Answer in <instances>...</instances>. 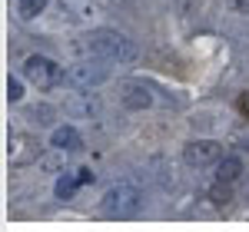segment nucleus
Returning a JSON list of instances; mask_svg holds the SVG:
<instances>
[{
	"label": "nucleus",
	"instance_id": "obj_11",
	"mask_svg": "<svg viewBox=\"0 0 249 232\" xmlns=\"http://www.w3.org/2000/svg\"><path fill=\"white\" fill-rule=\"evenodd\" d=\"M77 186H80V179L73 173H60L57 176V186H53V193H57V199H70V196L77 193Z\"/></svg>",
	"mask_w": 249,
	"mask_h": 232
},
{
	"label": "nucleus",
	"instance_id": "obj_6",
	"mask_svg": "<svg viewBox=\"0 0 249 232\" xmlns=\"http://www.w3.org/2000/svg\"><path fill=\"white\" fill-rule=\"evenodd\" d=\"M120 99H123L126 110L143 113V110H150V106L156 103V93H153V86L143 83V80H126V83L120 86Z\"/></svg>",
	"mask_w": 249,
	"mask_h": 232
},
{
	"label": "nucleus",
	"instance_id": "obj_15",
	"mask_svg": "<svg viewBox=\"0 0 249 232\" xmlns=\"http://www.w3.org/2000/svg\"><path fill=\"white\" fill-rule=\"evenodd\" d=\"M232 7H236L243 17H249V0H232Z\"/></svg>",
	"mask_w": 249,
	"mask_h": 232
},
{
	"label": "nucleus",
	"instance_id": "obj_12",
	"mask_svg": "<svg viewBox=\"0 0 249 232\" xmlns=\"http://www.w3.org/2000/svg\"><path fill=\"white\" fill-rule=\"evenodd\" d=\"M27 116L37 123V126H50L53 123V106H47V103H37V106H30Z\"/></svg>",
	"mask_w": 249,
	"mask_h": 232
},
{
	"label": "nucleus",
	"instance_id": "obj_2",
	"mask_svg": "<svg viewBox=\"0 0 249 232\" xmlns=\"http://www.w3.org/2000/svg\"><path fill=\"white\" fill-rule=\"evenodd\" d=\"M100 209L107 219H126V215H136L140 209V189L133 182H113L103 199H100Z\"/></svg>",
	"mask_w": 249,
	"mask_h": 232
},
{
	"label": "nucleus",
	"instance_id": "obj_5",
	"mask_svg": "<svg viewBox=\"0 0 249 232\" xmlns=\"http://www.w3.org/2000/svg\"><path fill=\"white\" fill-rule=\"evenodd\" d=\"M223 159V146L216 139H193L183 146V163L190 169H206V166H216Z\"/></svg>",
	"mask_w": 249,
	"mask_h": 232
},
{
	"label": "nucleus",
	"instance_id": "obj_4",
	"mask_svg": "<svg viewBox=\"0 0 249 232\" xmlns=\"http://www.w3.org/2000/svg\"><path fill=\"white\" fill-rule=\"evenodd\" d=\"M67 80H70L73 90H100V86L110 80V66H103V60H87L83 57V63H77V66L67 73Z\"/></svg>",
	"mask_w": 249,
	"mask_h": 232
},
{
	"label": "nucleus",
	"instance_id": "obj_8",
	"mask_svg": "<svg viewBox=\"0 0 249 232\" xmlns=\"http://www.w3.org/2000/svg\"><path fill=\"white\" fill-rule=\"evenodd\" d=\"M50 146L60 153H77V149H83V136H80V130H73V123H67L50 133Z\"/></svg>",
	"mask_w": 249,
	"mask_h": 232
},
{
	"label": "nucleus",
	"instance_id": "obj_7",
	"mask_svg": "<svg viewBox=\"0 0 249 232\" xmlns=\"http://www.w3.org/2000/svg\"><path fill=\"white\" fill-rule=\"evenodd\" d=\"M67 113L80 116V119H93V116L100 113V99H96L90 90H77L73 97L67 99Z\"/></svg>",
	"mask_w": 249,
	"mask_h": 232
},
{
	"label": "nucleus",
	"instance_id": "obj_3",
	"mask_svg": "<svg viewBox=\"0 0 249 232\" xmlns=\"http://www.w3.org/2000/svg\"><path fill=\"white\" fill-rule=\"evenodd\" d=\"M23 77L27 83H34L37 90H53L57 83H63V66H60L57 60L43 57V53H30V57L23 60Z\"/></svg>",
	"mask_w": 249,
	"mask_h": 232
},
{
	"label": "nucleus",
	"instance_id": "obj_1",
	"mask_svg": "<svg viewBox=\"0 0 249 232\" xmlns=\"http://www.w3.org/2000/svg\"><path fill=\"white\" fill-rule=\"evenodd\" d=\"M70 50H73L77 57L103 60V63H116V66H130V63H136V57H140L133 40L126 37V33H120V30H113V27H93V30L80 33V37L70 43Z\"/></svg>",
	"mask_w": 249,
	"mask_h": 232
},
{
	"label": "nucleus",
	"instance_id": "obj_14",
	"mask_svg": "<svg viewBox=\"0 0 249 232\" xmlns=\"http://www.w3.org/2000/svg\"><path fill=\"white\" fill-rule=\"evenodd\" d=\"M63 10H77V14H73L77 20H90L93 17V7H90V3H77V0H73V3H63Z\"/></svg>",
	"mask_w": 249,
	"mask_h": 232
},
{
	"label": "nucleus",
	"instance_id": "obj_10",
	"mask_svg": "<svg viewBox=\"0 0 249 232\" xmlns=\"http://www.w3.org/2000/svg\"><path fill=\"white\" fill-rule=\"evenodd\" d=\"M50 7V0H17V14L20 20H34Z\"/></svg>",
	"mask_w": 249,
	"mask_h": 232
},
{
	"label": "nucleus",
	"instance_id": "obj_9",
	"mask_svg": "<svg viewBox=\"0 0 249 232\" xmlns=\"http://www.w3.org/2000/svg\"><path fill=\"white\" fill-rule=\"evenodd\" d=\"M243 176V159L239 156H226L216 163V186H232Z\"/></svg>",
	"mask_w": 249,
	"mask_h": 232
},
{
	"label": "nucleus",
	"instance_id": "obj_13",
	"mask_svg": "<svg viewBox=\"0 0 249 232\" xmlns=\"http://www.w3.org/2000/svg\"><path fill=\"white\" fill-rule=\"evenodd\" d=\"M23 99V86L17 77H7V103H20Z\"/></svg>",
	"mask_w": 249,
	"mask_h": 232
}]
</instances>
